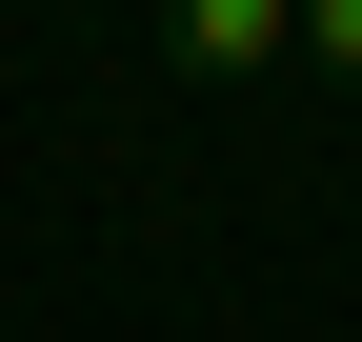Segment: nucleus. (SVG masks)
Returning <instances> with one entry per match:
<instances>
[{
    "label": "nucleus",
    "mask_w": 362,
    "mask_h": 342,
    "mask_svg": "<svg viewBox=\"0 0 362 342\" xmlns=\"http://www.w3.org/2000/svg\"><path fill=\"white\" fill-rule=\"evenodd\" d=\"M161 40H181V81H282L302 0H161Z\"/></svg>",
    "instance_id": "1"
},
{
    "label": "nucleus",
    "mask_w": 362,
    "mask_h": 342,
    "mask_svg": "<svg viewBox=\"0 0 362 342\" xmlns=\"http://www.w3.org/2000/svg\"><path fill=\"white\" fill-rule=\"evenodd\" d=\"M302 81H342V101H362V0H302Z\"/></svg>",
    "instance_id": "2"
}]
</instances>
